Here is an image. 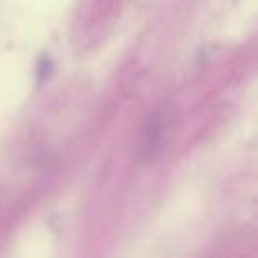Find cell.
<instances>
[{
    "label": "cell",
    "instance_id": "6da1fadb",
    "mask_svg": "<svg viewBox=\"0 0 258 258\" xmlns=\"http://www.w3.org/2000/svg\"><path fill=\"white\" fill-rule=\"evenodd\" d=\"M174 125H177V116L170 107H159L147 116L145 125L141 129V138H138V154L143 161H152L168 147L170 138H172Z\"/></svg>",
    "mask_w": 258,
    "mask_h": 258
}]
</instances>
